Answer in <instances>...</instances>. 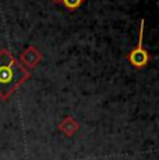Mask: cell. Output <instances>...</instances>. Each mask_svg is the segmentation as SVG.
<instances>
[{
	"label": "cell",
	"mask_w": 159,
	"mask_h": 160,
	"mask_svg": "<svg viewBox=\"0 0 159 160\" xmlns=\"http://www.w3.org/2000/svg\"><path fill=\"white\" fill-rule=\"evenodd\" d=\"M144 24L145 21L141 20L140 22V29H138V43L133 49L128 52L127 54V60L130 61V64L136 68H142V67L148 66V63L151 61V54L148 53L146 49H144L142 46V38H144Z\"/></svg>",
	"instance_id": "7a4b0ae2"
},
{
	"label": "cell",
	"mask_w": 159,
	"mask_h": 160,
	"mask_svg": "<svg viewBox=\"0 0 159 160\" xmlns=\"http://www.w3.org/2000/svg\"><path fill=\"white\" fill-rule=\"evenodd\" d=\"M50 2H53V3H56V4H59V3H62V0H50Z\"/></svg>",
	"instance_id": "8992f818"
},
{
	"label": "cell",
	"mask_w": 159,
	"mask_h": 160,
	"mask_svg": "<svg viewBox=\"0 0 159 160\" xmlns=\"http://www.w3.org/2000/svg\"><path fill=\"white\" fill-rule=\"evenodd\" d=\"M31 78V72L18 61L8 49L0 50V100L7 102L21 85Z\"/></svg>",
	"instance_id": "6da1fadb"
},
{
	"label": "cell",
	"mask_w": 159,
	"mask_h": 160,
	"mask_svg": "<svg viewBox=\"0 0 159 160\" xmlns=\"http://www.w3.org/2000/svg\"><path fill=\"white\" fill-rule=\"evenodd\" d=\"M85 0H62V3L66 6L67 10L74 11L77 10L78 7H81V4H84Z\"/></svg>",
	"instance_id": "5b68a950"
},
{
	"label": "cell",
	"mask_w": 159,
	"mask_h": 160,
	"mask_svg": "<svg viewBox=\"0 0 159 160\" xmlns=\"http://www.w3.org/2000/svg\"><path fill=\"white\" fill-rule=\"evenodd\" d=\"M42 58H44L42 53L35 48V46L31 45V46H28V48H27L23 52V53H21L20 58H18V61H20V63L23 64V66L29 71V70L35 68V67L38 66L39 63H41Z\"/></svg>",
	"instance_id": "3957f363"
},
{
	"label": "cell",
	"mask_w": 159,
	"mask_h": 160,
	"mask_svg": "<svg viewBox=\"0 0 159 160\" xmlns=\"http://www.w3.org/2000/svg\"><path fill=\"white\" fill-rule=\"evenodd\" d=\"M57 128H59V131L62 132L66 138H71L73 135L80 130V124H78V121L74 118V117L66 116L62 121L59 122Z\"/></svg>",
	"instance_id": "277c9868"
}]
</instances>
